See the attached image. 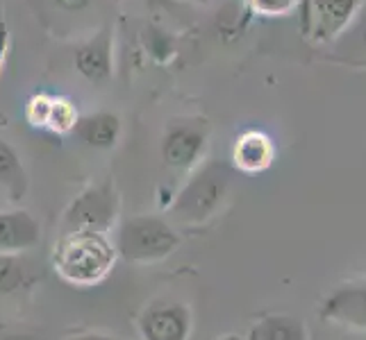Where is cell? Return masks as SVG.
<instances>
[{"label": "cell", "instance_id": "7", "mask_svg": "<svg viewBox=\"0 0 366 340\" xmlns=\"http://www.w3.org/2000/svg\"><path fill=\"white\" fill-rule=\"evenodd\" d=\"M207 145V132L196 123L171 125L162 138V159L175 170H189L200 161Z\"/></svg>", "mask_w": 366, "mask_h": 340}, {"label": "cell", "instance_id": "23", "mask_svg": "<svg viewBox=\"0 0 366 340\" xmlns=\"http://www.w3.org/2000/svg\"><path fill=\"white\" fill-rule=\"evenodd\" d=\"M7 48H9V30H7V23L0 19V68L5 64Z\"/></svg>", "mask_w": 366, "mask_h": 340}, {"label": "cell", "instance_id": "11", "mask_svg": "<svg viewBox=\"0 0 366 340\" xmlns=\"http://www.w3.org/2000/svg\"><path fill=\"white\" fill-rule=\"evenodd\" d=\"M273 159H275V145L264 132L248 130L237 136L232 148V163L237 170L248 175L264 172L273 163Z\"/></svg>", "mask_w": 366, "mask_h": 340}, {"label": "cell", "instance_id": "24", "mask_svg": "<svg viewBox=\"0 0 366 340\" xmlns=\"http://www.w3.org/2000/svg\"><path fill=\"white\" fill-rule=\"evenodd\" d=\"M214 340H246V338H242L239 334H225V336H219V338H214Z\"/></svg>", "mask_w": 366, "mask_h": 340}, {"label": "cell", "instance_id": "21", "mask_svg": "<svg viewBox=\"0 0 366 340\" xmlns=\"http://www.w3.org/2000/svg\"><path fill=\"white\" fill-rule=\"evenodd\" d=\"M61 340H125L121 336H112V334H105V331H80V334H71Z\"/></svg>", "mask_w": 366, "mask_h": 340}, {"label": "cell", "instance_id": "18", "mask_svg": "<svg viewBox=\"0 0 366 340\" xmlns=\"http://www.w3.org/2000/svg\"><path fill=\"white\" fill-rule=\"evenodd\" d=\"M53 98L55 96H46V93H36L30 98L28 107H25V116L34 125V128L46 130V123L50 116V107H53Z\"/></svg>", "mask_w": 366, "mask_h": 340}, {"label": "cell", "instance_id": "4", "mask_svg": "<svg viewBox=\"0 0 366 340\" xmlns=\"http://www.w3.org/2000/svg\"><path fill=\"white\" fill-rule=\"evenodd\" d=\"M119 193L112 182H98L86 186L73 197L64 211V230H89L109 234L119 220Z\"/></svg>", "mask_w": 366, "mask_h": 340}, {"label": "cell", "instance_id": "9", "mask_svg": "<svg viewBox=\"0 0 366 340\" xmlns=\"http://www.w3.org/2000/svg\"><path fill=\"white\" fill-rule=\"evenodd\" d=\"M41 241V225L30 211H0V257H21Z\"/></svg>", "mask_w": 366, "mask_h": 340}, {"label": "cell", "instance_id": "19", "mask_svg": "<svg viewBox=\"0 0 366 340\" xmlns=\"http://www.w3.org/2000/svg\"><path fill=\"white\" fill-rule=\"evenodd\" d=\"M298 0H248L252 11L262 16H285L296 7Z\"/></svg>", "mask_w": 366, "mask_h": 340}, {"label": "cell", "instance_id": "22", "mask_svg": "<svg viewBox=\"0 0 366 340\" xmlns=\"http://www.w3.org/2000/svg\"><path fill=\"white\" fill-rule=\"evenodd\" d=\"M352 41H355V48L360 50V53L366 55V14L360 19L357 28H355V36H352Z\"/></svg>", "mask_w": 366, "mask_h": 340}, {"label": "cell", "instance_id": "5", "mask_svg": "<svg viewBox=\"0 0 366 340\" xmlns=\"http://www.w3.org/2000/svg\"><path fill=\"white\" fill-rule=\"evenodd\" d=\"M192 326V311L175 299L153 302L137 318V331L142 340H189Z\"/></svg>", "mask_w": 366, "mask_h": 340}, {"label": "cell", "instance_id": "2", "mask_svg": "<svg viewBox=\"0 0 366 340\" xmlns=\"http://www.w3.org/2000/svg\"><path fill=\"white\" fill-rule=\"evenodd\" d=\"M114 247L123 261L148 266L169 259L180 247L182 236L175 232V227L162 216L139 213L117 225L114 230Z\"/></svg>", "mask_w": 366, "mask_h": 340}, {"label": "cell", "instance_id": "1", "mask_svg": "<svg viewBox=\"0 0 366 340\" xmlns=\"http://www.w3.org/2000/svg\"><path fill=\"white\" fill-rule=\"evenodd\" d=\"M117 257V247L109 234L69 230L57 238L50 261L59 279L86 288L107 279Z\"/></svg>", "mask_w": 366, "mask_h": 340}, {"label": "cell", "instance_id": "10", "mask_svg": "<svg viewBox=\"0 0 366 340\" xmlns=\"http://www.w3.org/2000/svg\"><path fill=\"white\" fill-rule=\"evenodd\" d=\"M75 68L89 82H105L112 78V32L103 28L75 50Z\"/></svg>", "mask_w": 366, "mask_h": 340}, {"label": "cell", "instance_id": "26", "mask_svg": "<svg viewBox=\"0 0 366 340\" xmlns=\"http://www.w3.org/2000/svg\"><path fill=\"white\" fill-rule=\"evenodd\" d=\"M194 3H203V0H194Z\"/></svg>", "mask_w": 366, "mask_h": 340}, {"label": "cell", "instance_id": "16", "mask_svg": "<svg viewBox=\"0 0 366 340\" xmlns=\"http://www.w3.org/2000/svg\"><path fill=\"white\" fill-rule=\"evenodd\" d=\"M28 279V270L19 257H0V293H14Z\"/></svg>", "mask_w": 366, "mask_h": 340}, {"label": "cell", "instance_id": "25", "mask_svg": "<svg viewBox=\"0 0 366 340\" xmlns=\"http://www.w3.org/2000/svg\"><path fill=\"white\" fill-rule=\"evenodd\" d=\"M5 340H34L32 336H25V334H14V336H7Z\"/></svg>", "mask_w": 366, "mask_h": 340}, {"label": "cell", "instance_id": "3", "mask_svg": "<svg viewBox=\"0 0 366 340\" xmlns=\"http://www.w3.org/2000/svg\"><path fill=\"white\" fill-rule=\"evenodd\" d=\"M230 193V168L223 163H207L200 168L171 205L173 218L182 225H203L223 207Z\"/></svg>", "mask_w": 366, "mask_h": 340}, {"label": "cell", "instance_id": "14", "mask_svg": "<svg viewBox=\"0 0 366 340\" xmlns=\"http://www.w3.org/2000/svg\"><path fill=\"white\" fill-rule=\"evenodd\" d=\"M0 188L9 195L11 202H19L28 193V172L19 153L0 138Z\"/></svg>", "mask_w": 366, "mask_h": 340}, {"label": "cell", "instance_id": "15", "mask_svg": "<svg viewBox=\"0 0 366 340\" xmlns=\"http://www.w3.org/2000/svg\"><path fill=\"white\" fill-rule=\"evenodd\" d=\"M78 111H75L73 103L66 98H53V107H50V116L46 123V130L50 132H73L75 123H78Z\"/></svg>", "mask_w": 366, "mask_h": 340}, {"label": "cell", "instance_id": "12", "mask_svg": "<svg viewBox=\"0 0 366 340\" xmlns=\"http://www.w3.org/2000/svg\"><path fill=\"white\" fill-rule=\"evenodd\" d=\"M73 134L94 150H109L117 145L121 136V118L112 111L86 113L75 123Z\"/></svg>", "mask_w": 366, "mask_h": 340}, {"label": "cell", "instance_id": "20", "mask_svg": "<svg viewBox=\"0 0 366 340\" xmlns=\"http://www.w3.org/2000/svg\"><path fill=\"white\" fill-rule=\"evenodd\" d=\"M53 5L61 11H69V14H78L92 5V0H53Z\"/></svg>", "mask_w": 366, "mask_h": 340}, {"label": "cell", "instance_id": "13", "mask_svg": "<svg viewBox=\"0 0 366 340\" xmlns=\"http://www.w3.org/2000/svg\"><path fill=\"white\" fill-rule=\"evenodd\" d=\"M246 340H310L307 324L289 313H271L250 326Z\"/></svg>", "mask_w": 366, "mask_h": 340}, {"label": "cell", "instance_id": "6", "mask_svg": "<svg viewBox=\"0 0 366 340\" xmlns=\"http://www.w3.org/2000/svg\"><path fill=\"white\" fill-rule=\"evenodd\" d=\"M321 318L355 331H366V282H350L337 286L325 295Z\"/></svg>", "mask_w": 366, "mask_h": 340}, {"label": "cell", "instance_id": "17", "mask_svg": "<svg viewBox=\"0 0 366 340\" xmlns=\"http://www.w3.org/2000/svg\"><path fill=\"white\" fill-rule=\"evenodd\" d=\"M217 32L225 43H232L239 39L244 32V16L239 14L237 5H228L223 11H219V23H217Z\"/></svg>", "mask_w": 366, "mask_h": 340}, {"label": "cell", "instance_id": "8", "mask_svg": "<svg viewBox=\"0 0 366 340\" xmlns=\"http://www.w3.org/2000/svg\"><path fill=\"white\" fill-rule=\"evenodd\" d=\"M362 7V0H310V32L319 41H332L342 34Z\"/></svg>", "mask_w": 366, "mask_h": 340}]
</instances>
